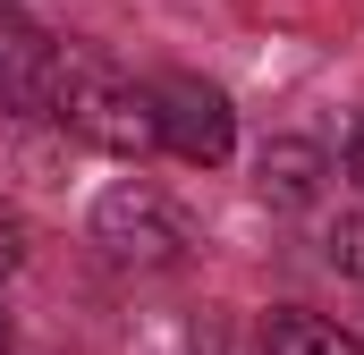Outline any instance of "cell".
<instances>
[{
  "mask_svg": "<svg viewBox=\"0 0 364 355\" xmlns=\"http://www.w3.org/2000/svg\"><path fill=\"white\" fill-rule=\"evenodd\" d=\"M51 119L68 136H85L93 153H119V161H144L161 144V119H153V93L136 85L127 68L93 60V51H60V77H51Z\"/></svg>",
  "mask_w": 364,
  "mask_h": 355,
  "instance_id": "obj_1",
  "label": "cell"
},
{
  "mask_svg": "<svg viewBox=\"0 0 364 355\" xmlns=\"http://www.w3.org/2000/svg\"><path fill=\"white\" fill-rule=\"evenodd\" d=\"M153 119H161V144L178 161H195V170H220L229 144H237L229 102H220V85H203V77H161L153 85Z\"/></svg>",
  "mask_w": 364,
  "mask_h": 355,
  "instance_id": "obj_2",
  "label": "cell"
},
{
  "mask_svg": "<svg viewBox=\"0 0 364 355\" xmlns=\"http://www.w3.org/2000/svg\"><path fill=\"white\" fill-rule=\"evenodd\" d=\"M93 237L110 246V263H136V271H161L178 263V220L153 186H110L93 203Z\"/></svg>",
  "mask_w": 364,
  "mask_h": 355,
  "instance_id": "obj_3",
  "label": "cell"
},
{
  "mask_svg": "<svg viewBox=\"0 0 364 355\" xmlns=\"http://www.w3.org/2000/svg\"><path fill=\"white\" fill-rule=\"evenodd\" d=\"M51 77H60V43L0 17V110H51Z\"/></svg>",
  "mask_w": 364,
  "mask_h": 355,
  "instance_id": "obj_4",
  "label": "cell"
},
{
  "mask_svg": "<svg viewBox=\"0 0 364 355\" xmlns=\"http://www.w3.org/2000/svg\"><path fill=\"white\" fill-rule=\"evenodd\" d=\"M314 186H322V153L296 144V136H279L272 153H263V195L272 203H314Z\"/></svg>",
  "mask_w": 364,
  "mask_h": 355,
  "instance_id": "obj_5",
  "label": "cell"
},
{
  "mask_svg": "<svg viewBox=\"0 0 364 355\" xmlns=\"http://www.w3.org/2000/svg\"><path fill=\"white\" fill-rule=\"evenodd\" d=\"M263 355H364V347L339 330V322H314V313H272Z\"/></svg>",
  "mask_w": 364,
  "mask_h": 355,
  "instance_id": "obj_6",
  "label": "cell"
},
{
  "mask_svg": "<svg viewBox=\"0 0 364 355\" xmlns=\"http://www.w3.org/2000/svg\"><path fill=\"white\" fill-rule=\"evenodd\" d=\"M331 263H339V271H356V279H364V212L331 229Z\"/></svg>",
  "mask_w": 364,
  "mask_h": 355,
  "instance_id": "obj_7",
  "label": "cell"
},
{
  "mask_svg": "<svg viewBox=\"0 0 364 355\" xmlns=\"http://www.w3.org/2000/svg\"><path fill=\"white\" fill-rule=\"evenodd\" d=\"M0 271H17V220L0 212Z\"/></svg>",
  "mask_w": 364,
  "mask_h": 355,
  "instance_id": "obj_8",
  "label": "cell"
},
{
  "mask_svg": "<svg viewBox=\"0 0 364 355\" xmlns=\"http://www.w3.org/2000/svg\"><path fill=\"white\" fill-rule=\"evenodd\" d=\"M348 170H356V186H364V119H356V136H348Z\"/></svg>",
  "mask_w": 364,
  "mask_h": 355,
  "instance_id": "obj_9",
  "label": "cell"
},
{
  "mask_svg": "<svg viewBox=\"0 0 364 355\" xmlns=\"http://www.w3.org/2000/svg\"><path fill=\"white\" fill-rule=\"evenodd\" d=\"M195 355H229V339H220V330H203V339H195Z\"/></svg>",
  "mask_w": 364,
  "mask_h": 355,
  "instance_id": "obj_10",
  "label": "cell"
},
{
  "mask_svg": "<svg viewBox=\"0 0 364 355\" xmlns=\"http://www.w3.org/2000/svg\"><path fill=\"white\" fill-rule=\"evenodd\" d=\"M0 355H9V313H0Z\"/></svg>",
  "mask_w": 364,
  "mask_h": 355,
  "instance_id": "obj_11",
  "label": "cell"
}]
</instances>
